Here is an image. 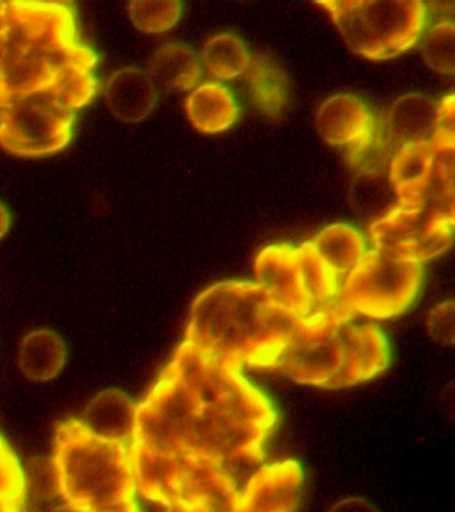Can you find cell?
<instances>
[{
  "mask_svg": "<svg viewBox=\"0 0 455 512\" xmlns=\"http://www.w3.org/2000/svg\"><path fill=\"white\" fill-rule=\"evenodd\" d=\"M242 368L185 340L138 404L133 442L157 455L174 504L237 512L261 467L277 414Z\"/></svg>",
  "mask_w": 455,
  "mask_h": 512,
  "instance_id": "cell-1",
  "label": "cell"
},
{
  "mask_svg": "<svg viewBox=\"0 0 455 512\" xmlns=\"http://www.w3.org/2000/svg\"><path fill=\"white\" fill-rule=\"evenodd\" d=\"M302 319L279 306L261 284L227 280L195 299L185 340L243 366L274 367Z\"/></svg>",
  "mask_w": 455,
  "mask_h": 512,
  "instance_id": "cell-2",
  "label": "cell"
},
{
  "mask_svg": "<svg viewBox=\"0 0 455 512\" xmlns=\"http://www.w3.org/2000/svg\"><path fill=\"white\" fill-rule=\"evenodd\" d=\"M355 312L335 298L295 328L274 367L295 383L337 390L366 382L390 363L389 343L374 324L351 323Z\"/></svg>",
  "mask_w": 455,
  "mask_h": 512,
  "instance_id": "cell-3",
  "label": "cell"
},
{
  "mask_svg": "<svg viewBox=\"0 0 455 512\" xmlns=\"http://www.w3.org/2000/svg\"><path fill=\"white\" fill-rule=\"evenodd\" d=\"M54 470L71 506L93 512L134 500L130 447L93 434L82 420H67L55 432Z\"/></svg>",
  "mask_w": 455,
  "mask_h": 512,
  "instance_id": "cell-4",
  "label": "cell"
},
{
  "mask_svg": "<svg viewBox=\"0 0 455 512\" xmlns=\"http://www.w3.org/2000/svg\"><path fill=\"white\" fill-rule=\"evenodd\" d=\"M333 18L347 47L371 60L395 58L421 38L427 22L418 0H327L318 2Z\"/></svg>",
  "mask_w": 455,
  "mask_h": 512,
  "instance_id": "cell-5",
  "label": "cell"
},
{
  "mask_svg": "<svg viewBox=\"0 0 455 512\" xmlns=\"http://www.w3.org/2000/svg\"><path fill=\"white\" fill-rule=\"evenodd\" d=\"M422 276L421 263L393 259L378 250L366 251L349 272L337 298L355 314L394 318L417 298Z\"/></svg>",
  "mask_w": 455,
  "mask_h": 512,
  "instance_id": "cell-6",
  "label": "cell"
},
{
  "mask_svg": "<svg viewBox=\"0 0 455 512\" xmlns=\"http://www.w3.org/2000/svg\"><path fill=\"white\" fill-rule=\"evenodd\" d=\"M389 182L398 206L430 208L455 218L454 148L434 151L429 142L405 144L391 162Z\"/></svg>",
  "mask_w": 455,
  "mask_h": 512,
  "instance_id": "cell-7",
  "label": "cell"
},
{
  "mask_svg": "<svg viewBox=\"0 0 455 512\" xmlns=\"http://www.w3.org/2000/svg\"><path fill=\"white\" fill-rule=\"evenodd\" d=\"M74 112L54 103L49 91L19 99L0 111V146L18 156L61 151L73 136Z\"/></svg>",
  "mask_w": 455,
  "mask_h": 512,
  "instance_id": "cell-8",
  "label": "cell"
},
{
  "mask_svg": "<svg viewBox=\"0 0 455 512\" xmlns=\"http://www.w3.org/2000/svg\"><path fill=\"white\" fill-rule=\"evenodd\" d=\"M455 218L430 208L397 206L371 226L375 250L403 262L437 258L453 244Z\"/></svg>",
  "mask_w": 455,
  "mask_h": 512,
  "instance_id": "cell-9",
  "label": "cell"
},
{
  "mask_svg": "<svg viewBox=\"0 0 455 512\" xmlns=\"http://www.w3.org/2000/svg\"><path fill=\"white\" fill-rule=\"evenodd\" d=\"M98 62L93 50L75 43L58 51L3 52L0 66V108L19 99L50 90L63 67L91 71Z\"/></svg>",
  "mask_w": 455,
  "mask_h": 512,
  "instance_id": "cell-10",
  "label": "cell"
},
{
  "mask_svg": "<svg viewBox=\"0 0 455 512\" xmlns=\"http://www.w3.org/2000/svg\"><path fill=\"white\" fill-rule=\"evenodd\" d=\"M77 42L73 11L66 4L7 2L3 52L58 51Z\"/></svg>",
  "mask_w": 455,
  "mask_h": 512,
  "instance_id": "cell-11",
  "label": "cell"
},
{
  "mask_svg": "<svg viewBox=\"0 0 455 512\" xmlns=\"http://www.w3.org/2000/svg\"><path fill=\"white\" fill-rule=\"evenodd\" d=\"M255 276L271 298L293 314L306 318L315 311L307 294L298 248L291 244H273L255 260Z\"/></svg>",
  "mask_w": 455,
  "mask_h": 512,
  "instance_id": "cell-12",
  "label": "cell"
},
{
  "mask_svg": "<svg viewBox=\"0 0 455 512\" xmlns=\"http://www.w3.org/2000/svg\"><path fill=\"white\" fill-rule=\"evenodd\" d=\"M317 130L327 144L349 146L351 158L357 159L373 139L374 118L357 96L335 95L319 108Z\"/></svg>",
  "mask_w": 455,
  "mask_h": 512,
  "instance_id": "cell-13",
  "label": "cell"
},
{
  "mask_svg": "<svg viewBox=\"0 0 455 512\" xmlns=\"http://www.w3.org/2000/svg\"><path fill=\"white\" fill-rule=\"evenodd\" d=\"M303 471L297 460L259 467L246 484L237 512H295Z\"/></svg>",
  "mask_w": 455,
  "mask_h": 512,
  "instance_id": "cell-14",
  "label": "cell"
},
{
  "mask_svg": "<svg viewBox=\"0 0 455 512\" xmlns=\"http://www.w3.org/2000/svg\"><path fill=\"white\" fill-rule=\"evenodd\" d=\"M106 102L115 118L125 123L146 119L157 104L155 90L146 71L127 67L114 72L106 84Z\"/></svg>",
  "mask_w": 455,
  "mask_h": 512,
  "instance_id": "cell-15",
  "label": "cell"
},
{
  "mask_svg": "<svg viewBox=\"0 0 455 512\" xmlns=\"http://www.w3.org/2000/svg\"><path fill=\"white\" fill-rule=\"evenodd\" d=\"M82 423L93 434L130 447L137 426V406L125 392L110 388L91 400Z\"/></svg>",
  "mask_w": 455,
  "mask_h": 512,
  "instance_id": "cell-16",
  "label": "cell"
},
{
  "mask_svg": "<svg viewBox=\"0 0 455 512\" xmlns=\"http://www.w3.org/2000/svg\"><path fill=\"white\" fill-rule=\"evenodd\" d=\"M438 103L423 94L395 100L389 112L390 138L399 146L430 142L437 130Z\"/></svg>",
  "mask_w": 455,
  "mask_h": 512,
  "instance_id": "cell-17",
  "label": "cell"
},
{
  "mask_svg": "<svg viewBox=\"0 0 455 512\" xmlns=\"http://www.w3.org/2000/svg\"><path fill=\"white\" fill-rule=\"evenodd\" d=\"M201 72L194 50L186 44L170 43L155 52L146 74L157 92H171L191 90L197 86Z\"/></svg>",
  "mask_w": 455,
  "mask_h": 512,
  "instance_id": "cell-18",
  "label": "cell"
},
{
  "mask_svg": "<svg viewBox=\"0 0 455 512\" xmlns=\"http://www.w3.org/2000/svg\"><path fill=\"white\" fill-rule=\"evenodd\" d=\"M187 116L198 131L218 134L237 122L239 107L233 92L221 83H206L187 99Z\"/></svg>",
  "mask_w": 455,
  "mask_h": 512,
  "instance_id": "cell-19",
  "label": "cell"
},
{
  "mask_svg": "<svg viewBox=\"0 0 455 512\" xmlns=\"http://www.w3.org/2000/svg\"><path fill=\"white\" fill-rule=\"evenodd\" d=\"M67 360V347L62 336L50 330L31 331L19 348V366L33 382H49L57 378Z\"/></svg>",
  "mask_w": 455,
  "mask_h": 512,
  "instance_id": "cell-20",
  "label": "cell"
},
{
  "mask_svg": "<svg viewBox=\"0 0 455 512\" xmlns=\"http://www.w3.org/2000/svg\"><path fill=\"white\" fill-rule=\"evenodd\" d=\"M243 74L259 110L267 118H282L289 104V80L285 71L271 56L255 54Z\"/></svg>",
  "mask_w": 455,
  "mask_h": 512,
  "instance_id": "cell-21",
  "label": "cell"
},
{
  "mask_svg": "<svg viewBox=\"0 0 455 512\" xmlns=\"http://www.w3.org/2000/svg\"><path fill=\"white\" fill-rule=\"evenodd\" d=\"M315 250L338 275L353 270L366 252L362 232L347 223L331 224L313 240Z\"/></svg>",
  "mask_w": 455,
  "mask_h": 512,
  "instance_id": "cell-22",
  "label": "cell"
},
{
  "mask_svg": "<svg viewBox=\"0 0 455 512\" xmlns=\"http://www.w3.org/2000/svg\"><path fill=\"white\" fill-rule=\"evenodd\" d=\"M297 248L307 294L317 311L337 298L341 290L339 275L321 258L313 242L303 243Z\"/></svg>",
  "mask_w": 455,
  "mask_h": 512,
  "instance_id": "cell-23",
  "label": "cell"
},
{
  "mask_svg": "<svg viewBox=\"0 0 455 512\" xmlns=\"http://www.w3.org/2000/svg\"><path fill=\"white\" fill-rule=\"evenodd\" d=\"M250 52L239 36L221 34L214 36L203 48V60L211 75L219 79H234L246 71Z\"/></svg>",
  "mask_w": 455,
  "mask_h": 512,
  "instance_id": "cell-24",
  "label": "cell"
},
{
  "mask_svg": "<svg viewBox=\"0 0 455 512\" xmlns=\"http://www.w3.org/2000/svg\"><path fill=\"white\" fill-rule=\"evenodd\" d=\"M98 82L91 71L75 67H63L58 71L53 86L50 87L51 99L67 111L77 110L91 102L97 92Z\"/></svg>",
  "mask_w": 455,
  "mask_h": 512,
  "instance_id": "cell-25",
  "label": "cell"
},
{
  "mask_svg": "<svg viewBox=\"0 0 455 512\" xmlns=\"http://www.w3.org/2000/svg\"><path fill=\"white\" fill-rule=\"evenodd\" d=\"M182 11L183 4L177 0L129 4L131 22L145 34H162L169 31L181 19Z\"/></svg>",
  "mask_w": 455,
  "mask_h": 512,
  "instance_id": "cell-26",
  "label": "cell"
},
{
  "mask_svg": "<svg viewBox=\"0 0 455 512\" xmlns=\"http://www.w3.org/2000/svg\"><path fill=\"white\" fill-rule=\"evenodd\" d=\"M423 58L439 74L455 71V28L453 22H441L426 32L422 43Z\"/></svg>",
  "mask_w": 455,
  "mask_h": 512,
  "instance_id": "cell-27",
  "label": "cell"
},
{
  "mask_svg": "<svg viewBox=\"0 0 455 512\" xmlns=\"http://www.w3.org/2000/svg\"><path fill=\"white\" fill-rule=\"evenodd\" d=\"M391 184L389 179H383L382 176L375 174H363L355 180L353 188H351V200L358 211L366 212L367 215L374 212L383 211V206L390 204L391 200Z\"/></svg>",
  "mask_w": 455,
  "mask_h": 512,
  "instance_id": "cell-28",
  "label": "cell"
},
{
  "mask_svg": "<svg viewBox=\"0 0 455 512\" xmlns=\"http://www.w3.org/2000/svg\"><path fill=\"white\" fill-rule=\"evenodd\" d=\"M25 472L13 448L0 436V499L22 502L25 494Z\"/></svg>",
  "mask_w": 455,
  "mask_h": 512,
  "instance_id": "cell-29",
  "label": "cell"
},
{
  "mask_svg": "<svg viewBox=\"0 0 455 512\" xmlns=\"http://www.w3.org/2000/svg\"><path fill=\"white\" fill-rule=\"evenodd\" d=\"M455 98L454 94L445 96L438 104L437 130L430 140L433 150H450L454 148L455 139Z\"/></svg>",
  "mask_w": 455,
  "mask_h": 512,
  "instance_id": "cell-30",
  "label": "cell"
},
{
  "mask_svg": "<svg viewBox=\"0 0 455 512\" xmlns=\"http://www.w3.org/2000/svg\"><path fill=\"white\" fill-rule=\"evenodd\" d=\"M427 330L431 339L442 346H453L454 336V302H445L430 312Z\"/></svg>",
  "mask_w": 455,
  "mask_h": 512,
  "instance_id": "cell-31",
  "label": "cell"
},
{
  "mask_svg": "<svg viewBox=\"0 0 455 512\" xmlns=\"http://www.w3.org/2000/svg\"><path fill=\"white\" fill-rule=\"evenodd\" d=\"M329 512H379L377 507L369 500L363 498H346L339 500L333 507L330 508Z\"/></svg>",
  "mask_w": 455,
  "mask_h": 512,
  "instance_id": "cell-32",
  "label": "cell"
},
{
  "mask_svg": "<svg viewBox=\"0 0 455 512\" xmlns=\"http://www.w3.org/2000/svg\"><path fill=\"white\" fill-rule=\"evenodd\" d=\"M11 224V216L9 210H7L5 204L0 203V239L6 235L9 231Z\"/></svg>",
  "mask_w": 455,
  "mask_h": 512,
  "instance_id": "cell-33",
  "label": "cell"
},
{
  "mask_svg": "<svg viewBox=\"0 0 455 512\" xmlns=\"http://www.w3.org/2000/svg\"><path fill=\"white\" fill-rule=\"evenodd\" d=\"M166 508L167 512H210L198 504L177 503Z\"/></svg>",
  "mask_w": 455,
  "mask_h": 512,
  "instance_id": "cell-34",
  "label": "cell"
},
{
  "mask_svg": "<svg viewBox=\"0 0 455 512\" xmlns=\"http://www.w3.org/2000/svg\"><path fill=\"white\" fill-rule=\"evenodd\" d=\"M93 512H138V507L137 504L134 503V500H130V502L115 504V506L102 508V510Z\"/></svg>",
  "mask_w": 455,
  "mask_h": 512,
  "instance_id": "cell-35",
  "label": "cell"
},
{
  "mask_svg": "<svg viewBox=\"0 0 455 512\" xmlns=\"http://www.w3.org/2000/svg\"><path fill=\"white\" fill-rule=\"evenodd\" d=\"M22 508V502H6L0 499V512H18Z\"/></svg>",
  "mask_w": 455,
  "mask_h": 512,
  "instance_id": "cell-36",
  "label": "cell"
},
{
  "mask_svg": "<svg viewBox=\"0 0 455 512\" xmlns=\"http://www.w3.org/2000/svg\"><path fill=\"white\" fill-rule=\"evenodd\" d=\"M6 30V3L0 2V36Z\"/></svg>",
  "mask_w": 455,
  "mask_h": 512,
  "instance_id": "cell-37",
  "label": "cell"
},
{
  "mask_svg": "<svg viewBox=\"0 0 455 512\" xmlns=\"http://www.w3.org/2000/svg\"><path fill=\"white\" fill-rule=\"evenodd\" d=\"M54 512H86L79 510V508L71 506V504L66 503L65 506L57 508Z\"/></svg>",
  "mask_w": 455,
  "mask_h": 512,
  "instance_id": "cell-38",
  "label": "cell"
},
{
  "mask_svg": "<svg viewBox=\"0 0 455 512\" xmlns=\"http://www.w3.org/2000/svg\"><path fill=\"white\" fill-rule=\"evenodd\" d=\"M3 59V44H2V36H0V66H2Z\"/></svg>",
  "mask_w": 455,
  "mask_h": 512,
  "instance_id": "cell-39",
  "label": "cell"
},
{
  "mask_svg": "<svg viewBox=\"0 0 455 512\" xmlns=\"http://www.w3.org/2000/svg\"><path fill=\"white\" fill-rule=\"evenodd\" d=\"M18 512H26V511H23V508H21V510H19Z\"/></svg>",
  "mask_w": 455,
  "mask_h": 512,
  "instance_id": "cell-40",
  "label": "cell"
},
{
  "mask_svg": "<svg viewBox=\"0 0 455 512\" xmlns=\"http://www.w3.org/2000/svg\"><path fill=\"white\" fill-rule=\"evenodd\" d=\"M0 111H2V108H0Z\"/></svg>",
  "mask_w": 455,
  "mask_h": 512,
  "instance_id": "cell-41",
  "label": "cell"
}]
</instances>
